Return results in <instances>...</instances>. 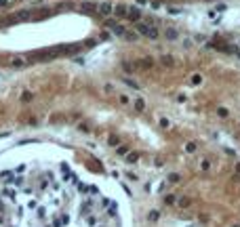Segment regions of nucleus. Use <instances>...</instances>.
Here are the masks:
<instances>
[{
    "instance_id": "obj_1",
    "label": "nucleus",
    "mask_w": 240,
    "mask_h": 227,
    "mask_svg": "<svg viewBox=\"0 0 240 227\" xmlns=\"http://www.w3.org/2000/svg\"><path fill=\"white\" fill-rule=\"evenodd\" d=\"M97 11L101 15H112L114 13V4L112 2H101V4H97Z\"/></svg>"
},
{
    "instance_id": "obj_2",
    "label": "nucleus",
    "mask_w": 240,
    "mask_h": 227,
    "mask_svg": "<svg viewBox=\"0 0 240 227\" xmlns=\"http://www.w3.org/2000/svg\"><path fill=\"white\" fill-rule=\"evenodd\" d=\"M164 38H167V40H177V38H179V32H177L175 27H168L167 32H164Z\"/></svg>"
},
{
    "instance_id": "obj_3",
    "label": "nucleus",
    "mask_w": 240,
    "mask_h": 227,
    "mask_svg": "<svg viewBox=\"0 0 240 227\" xmlns=\"http://www.w3.org/2000/svg\"><path fill=\"white\" fill-rule=\"evenodd\" d=\"M177 206H179V208H190V206H192V198H188V196L179 198V200H177Z\"/></svg>"
},
{
    "instance_id": "obj_4",
    "label": "nucleus",
    "mask_w": 240,
    "mask_h": 227,
    "mask_svg": "<svg viewBox=\"0 0 240 227\" xmlns=\"http://www.w3.org/2000/svg\"><path fill=\"white\" fill-rule=\"evenodd\" d=\"M114 13H116L118 17H126V15H129V9H126V4H118V6H114Z\"/></svg>"
},
{
    "instance_id": "obj_5",
    "label": "nucleus",
    "mask_w": 240,
    "mask_h": 227,
    "mask_svg": "<svg viewBox=\"0 0 240 227\" xmlns=\"http://www.w3.org/2000/svg\"><path fill=\"white\" fill-rule=\"evenodd\" d=\"M152 65H154V61L150 59V57H145L143 61H139V67H143V70H150Z\"/></svg>"
},
{
    "instance_id": "obj_6",
    "label": "nucleus",
    "mask_w": 240,
    "mask_h": 227,
    "mask_svg": "<svg viewBox=\"0 0 240 227\" xmlns=\"http://www.w3.org/2000/svg\"><path fill=\"white\" fill-rule=\"evenodd\" d=\"M135 109H137V111H143V109H145V101H143V97H137V101H135Z\"/></svg>"
},
{
    "instance_id": "obj_7",
    "label": "nucleus",
    "mask_w": 240,
    "mask_h": 227,
    "mask_svg": "<svg viewBox=\"0 0 240 227\" xmlns=\"http://www.w3.org/2000/svg\"><path fill=\"white\" fill-rule=\"evenodd\" d=\"M129 17H131L133 21H139V19H141V13H139V9H131V11H129Z\"/></svg>"
},
{
    "instance_id": "obj_8",
    "label": "nucleus",
    "mask_w": 240,
    "mask_h": 227,
    "mask_svg": "<svg viewBox=\"0 0 240 227\" xmlns=\"http://www.w3.org/2000/svg\"><path fill=\"white\" fill-rule=\"evenodd\" d=\"M80 9H84V11H97V4L95 2H82Z\"/></svg>"
},
{
    "instance_id": "obj_9",
    "label": "nucleus",
    "mask_w": 240,
    "mask_h": 227,
    "mask_svg": "<svg viewBox=\"0 0 240 227\" xmlns=\"http://www.w3.org/2000/svg\"><path fill=\"white\" fill-rule=\"evenodd\" d=\"M200 82H202V76H200V74H194L192 78H190V84H192V86H198Z\"/></svg>"
},
{
    "instance_id": "obj_10",
    "label": "nucleus",
    "mask_w": 240,
    "mask_h": 227,
    "mask_svg": "<svg viewBox=\"0 0 240 227\" xmlns=\"http://www.w3.org/2000/svg\"><path fill=\"white\" fill-rule=\"evenodd\" d=\"M122 36L126 38V40H129V42H135V40H137V38H139V34H135V32H124V34H122Z\"/></svg>"
},
{
    "instance_id": "obj_11",
    "label": "nucleus",
    "mask_w": 240,
    "mask_h": 227,
    "mask_svg": "<svg viewBox=\"0 0 240 227\" xmlns=\"http://www.w3.org/2000/svg\"><path fill=\"white\" fill-rule=\"evenodd\" d=\"M11 65H13V67H23V65H25V61L21 59V57H15V59L11 61Z\"/></svg>"
},
{
    "instance_id": "obj_12",
    "label": "nucleus",
    "mask_w": 240,
    "mask_h": 227,
    "mask_svg": "<svg viewBox=\"0 0 240 227\" xmlns=\"http://www.w3.org/2000/svg\"><path fill=\"white\" fill-rule=\"evenodd\" d=\"M137 160H139V156L135 154V152H131V154H126V162H129V164H135Z\"/></svg>"
},
{
    "instance_id": "obj_13",
    "label": "nucleus",
    "mask_w": 240,
    "mask_h": 227,
    "mask_svg": "<svg viewBox=\"0 0 240 227\" xmlns=\"http://www.w3.org/2000/svg\"><path fill=\"white\" fill-rule=\"evenodd\" d=\"M175 202H177V200H175V196H173V193H168V196H164V204H168V206H173Z\"/></svg>"
},
{
    "instance_id": "obj_14",
    "label": "nucleus",
    "mask_w": 240,
    "mask_h": 227,
    "mask_svg": "<svg viewBox=\"0 0 240 227\" xmlns=\"http://www.w3.org/2000/svg\"><path fill=\"white\" fill-rule=\"evenodd\" d=\"M108 143L112 145V147H116V145H120V139H118V137H116V135H112V137H110V139H108Z\"/></svg>"
},
{
    "instance_id": "obj_15",
    "label": "nucleus",
    "mask_w": 240,
    "mask_h": 227,
    "mask_svg": "<svg viewBox=\"0 0 240 227\" xmlns=\"http://www.w3.org/2000/svg\"><path fill=\"white\" fill-rule=\"evenodd\" d=\"M32 99H34V95H32L30 91H23V93H21V101H32Z\"/></svg>"
},
{
    "instance_id": "obj_16",
    "label": "nucleus",
    "mask_w": 240,
    "mask_h": 227,
    "mask_svg": "<svg viewBox=\"0 0 240 227\" xmlns=\"http://www.w3.org/2000/svg\"><path fill=\"white\" fill-rule=\"evenodd\" d=\"M97 223H99V219L97 217H86V225H91V227H95Z\"/></svg>"
},
{
    "instance_id": "obj_17",
    "label": "nucleus",
    "mask_w": 240,
    "mask_h": 227,
    "mask_svg": "<svg viewBox=\"0 0 240 227\" xmlns=\"http://www.w3.org/2000/svg\"><path fill=\"white\" fill-rule=\"evenodd\" d=\"M196 149H198V145H196V143H188V145H185V152H188V154H194Z\"/></svg>"
},
{
    "instance_id": "obj_18",
    "label": "nucleus",
    "mask_w": 240,
    "mask_h": 227,
    "mask_svg": "<svg viewBox=\"0 0 240 227\" xmlns=\"http://www.w3.org/2000/svg\"><path fill=\"white\" fill-rule=\"evenodd\" d=\"M173 57H171V55H164V57H162V63H164V65H173Z\"/></svg>"
},
{
    "instance_id": "obj_19",
    "label": "nucleus",
    "mask_w": 240,
    "mask_h": 227,
    "mask_svg": "<svg viewBox=\"0 0 240 227\" xmlns=\"http://www.w3.org/2000/svg\"><path fill=\"white\" fill-rule=\"evenodd\" d=\"M120 103H122V105H129V103H131V97L129 95H120Z\"/></svg>"
},
{
    "instance_id": "obj_20",
    "label": "nucleus",
    "mask_w": 240,
    "mask_h": 227,
    "mask_svg": "<svg viewBox=\"0 0 240 227\" xmlns=\"http://www.w3.org/2000/svg\"><path fill=\"white\" fill-rule=\"evenodd\" d=\"M129 154V147H124V145H118V156H126Z\"/></svg>"
},
{
    "instance_id": "obj_21",
    "label": "nucleus",
    "mask_w": 240,
    "mask_h": 227,
    "mask_svg": "<svg viewBox=\"0 0 240 227\" xmlns=\"http://www.w3.org/2000/svg\"><path fill=\"white\" fill-rule=\"evenodd\" d=\"M217 114H219V118H228V109L226 107H219L217 109Z\"/></svg>"
},
{
    "instance_id": "obj_22",
    "label": "nucleus",
    "mask_w": 240,
    "mask_h": 227,
    "mask_svg": "<svg viewBox=\"0 0 240 227\" xmlns=\"http://www.w3.org/2000/svg\"><path fill=\"white\" fill-rule=\"evenodd\" d=\"M112 32H114V34H118V36H122V34H124V27H122V25H116Z\"/></svg>"
},
{
    "instance_id": "obj_23",
    "label": "nucleus",
    "mask_w": 240,
    "mask_h": 227,
    "mask_svg": "<svg viewBox=\"0 0 240 227\" xmlns=\"http://www.w3.org/2000/svg\"><path fill=\"white\" fill-rule=\"evenodd\" d=\"M122 70H124V72H129V74H131L133 70H135V65H133V63H124V65H122Z\"/></svg>"
},
{
    "instance_id": "obj_24",
    "label": "nucleus",
    "mask_w": 240,
    "mask_h": 227,
    "mask_svg": "<svg viewBox=\"0 0 240 227\" xmlns=\"http://www.w3.org/2000/svg\"><path fill=\"white\" fill-rule=\"evenodd\" d=\"M200 168H202V170H209V168H211V162H209V160H202V162H200Z\"/></svg>"
},
{
    "instance_id": "obj_25",
    "label": "nucleus",
    "mask_w": 240,
    "mask_h": 227,
    "mask_svg": "<svg viewBox=\"0 0 240 227\" xmlns=\"http://www.w3.org/2000/svg\"><path fill=\"white\" fill-rule=\"evenodd\" d=\"M158 215H160L158 210H152V213H150V221H158Z\"/></svg>"
},
{
    "instance_id": "obj_26",
    "label": "nucleus",
    "mask_w": 240,
    "mask_h": 227,
    "mask_svg": "<svg viewBox=\"0 0 240 227\" xmlns=\"http://www.w3.org/2000/svg\"><path fill=\"white\" fill-rule=\"evenodd\" d=\"M168 181H171V183H177V181H179V175H175V172L168 175Z\"/></svg>"
},
{
    "instance_id": "obj_27",
    "label": "nucleus",
    "mask_w": 240,
    "mask_h": 227,
    "mask_svg": "<svg viewBox=\"0 0 240 227\" xmlns=\"http://www.w3.org/2000/svg\"><path fill=\"white\" fill-rule=\"evenodd\" d=\"M168 13H171V15H179L181 9H179V6H177V9H175V6H171V9H168Z\"/></svg>"
},
{
    "instance_id": "obj_28",
    "label": "nucleus",
    "mask_w": 240,
    "mask_h": 227,
    "mask_svg": "<svg viewBox=\"0 0 240 227\" xmlns=\"http://www.w3.org/2000/svg\"><path fill=\"white\" fill-rule=\"evenodd\" d=\"M168 124H171V122H168L167 118H162V120H160V126H162V128H168Z\"/></svg>"
},
{
    "instance_id": "obj_29",
    "label": "nucleus",
    "mask_w": 240,
    "mask_h": 227,
    "mask_svg": "<svg viewBox=\"0 0 240 227\" xmlns=\"http://www.w3.org/2000/svg\"><path fill=\"white\" fill-rule=\"evenodd\" d=\"M236 175H240V162H236Z\"/></svg>"
},
{
    "instance_id": "obj_30",
    "label": "nucleus",
    "mask_w": 240,
    "mask_h": 227,
    "mask_svg": "<svg viewBox=\"0 0 240 227\" xmlns=\"http://www.w3.org/2000/svg\"><path fill=\"white\" fill-rule=\"evenodd\" d=\"M137 4H143V6H145V4H147V0H137Z\"/></svg>"
},
{
    "instance_id": "obj_31",
    "label": "nucleus",
    "mask_w": 240,
    "mask_h": 227,
    "mask_svg": "<svg viewBox=\"0 0 240 227\" xmlns=\"http://www.w3.org/2000/svg\"><path fill=\"white\" fill-rule=\"evenodd\" d=\"M0 225H4V217L0 215Z\"/></svg>"
},
{
    "instance_id": "obj_32",
    "label": "nucleus",
    "mask_w": 240,
    "mask_h": 227,
    "mask_svg": "<svg viewBox=\"0 0 240 227\" xmlns=\"http://www.w3.org/2000/svg\"><path fill=\"white\" fill-rule=\"evenodd\" d=\"M232 227H240V225H232Z\"/></svg>"
}]
</instances>
